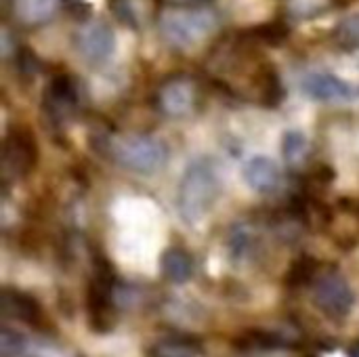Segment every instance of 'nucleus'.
Masks as SVG:
<instances>
[{
  "label": "nucleus",
  "mask_w": 359,
  "mask_h": 357,
  "mask_svg": "<svg viewBox=\"0 0 359 357\" xmlns=\"http://www.w3.org/2000/svg\"><path fill=\"white\" fill-rule=\"evenodd\" d=\"M25 347H27V339L21 332L8 326L0 330V357H19L25 351Z\"/></svg>",
  "instance_id": "nucleus-22"
},
{
  "label": "nucleus",
  "mask_w": 359,
  "mask_h": 357,
  "mask_svg": "<svg viewBox=\"0 0 359 357\" xmlns=\"http://www.w3.org/2000/svg\"><path fill=\"white\" fill-rule=\"evenodd\" d=\"M202 347L191 339H166L151 349V357H200Z\"/></svg>",
  "instance_id": "nucleus-20"
},
{
  "label": "nucleus",
  "mask_w": 359,
  "mask_h": 357,
  "mask_svg": "<svg viewBox=\"0 0 359 357\" xmlns=\"http://www.w3.org/2000/svg\"><path fill=\"white\" fill-rule=\"evenodd\" d=\"M236 345L242 347V349H278V347H286V341L280 339L273 332L255 330V332H248L242 339H238Z\"/></svg>",
  "instance_id": "nucleus-21"
},
{
  "label": "nucleus",
  "mask_w": 359,
  "mask_h": 357,
  "mask_svg": "<svg viewBox=\"0 0 359 357\" xmlns=\"http://www.w3.org/2000/svg\"><path fill=\"white\" fill-rule=\"evenodd\" d=\"M15 63L21 76H36L38 72V59L27 46H21L19 50H15Z\"/></svg>",
  "instance_id": "nucleus-23"
},
{
  "label": "nucleus",
  "mask_w": 359,
  "mask_h": 357,
  "mask_svg": "<svg viewBox=\"0 0 359 357\" xmlns=\"http://www.w3.org/2000/svg\"><path fill=\"white\" fill-rule=\"evenodd\" d=\"M114 164L135 175H156L164 168L168 160V147L154 135L143 133H126L118 137H107L103 145H99Z\"/></svg>",
  "instance_id": "nucleus-3"
},
{
  "label": "nucleus",
  "mask_w": 359,
  "mask_h": 357,
  "mask_svg": "<svg viewBox=\"0 0 359 357\" xmlns=\"http://www.w3.org/2000/svg\"><path fill=\"white\" fill-rule=\"evenodd\" d=\"M74 48L88 65H103L116 48L114 29L105 21L86 19L74 34Z\"/></svg>",
  "instance_id": "nucleus-8"
},
{
  "label": "nucleus",
  "mask_w": 359,
  "mask_h": 357,
  "mask_svg": "<svg viewBox=\"0 0 359 357\" xmlns=\"http://www.w3.org/2000/svg\"><path fill=\"white\" fill-rule=\"evenodd\" d=\"M332 42L343 53L359 50V13H353L337 23L332 29Z\"/></svg>",
  "instance_id": "nucleus-19"
},
{
  "label": "nucleus",
  "mask_w": 359,
  "mask_h": 357,
  "mask_svg": "<svg viewBox=\"0 0 359 357\" xmlns=\"http://www.w3.org/2000/svg\"><path fill=\"white\" fill-rule=\"evenodd\" d=\"M63 0H13V15L25 27L44 25L50 21Z\"/></svg>",
  "instance_id": "nucleus-15"
},
{
  "label": "nucleus",
  "mask_w": 359,
  "mask_h": 357,
  "mask_svg": "<svg viewBox=\"0 0 359 357\" xmlns=\"http://www.w3.org/2000/svg\"><path fill=\"white\" fill-rule=\"evenodd\" d=\"M2 314L6 318H13L34 328L44 326V311L40 303L32 295L21 290H13V288L2 290Z\"/></svg>",
  "instance_id": "nucleus-12"
},
{
  "label": "nucleus",
  "mask_w": 359,
  "mask_h": 357,
  "mask_svg": "<svg viewBox=\"0 0 359 357\" xmlns=\"http://www.w3.org/2000/svg\"><path fill=\"white\" fill-rule=\"evenodd\" d=\"M219 27V15L202 4H172L158 17V29L166 44L189 50L210 38Z\"/></svg>",
  "instance_id": "nucleus-2"
},
{
  "label": "nucleus",
  "mask_w": 359,
  "mask_h": 357,
  "mask_svg": "<svg viewBox=\"0 0 359 357\" xmlns=\"http://www.w3.org/2000/svg\"><path fill=\"white\" fill-rule=\"evenodd\" d=\"M80 105L78 84L67 74H57L48 80L42 93V112L53 126H61L76 114Z\"/></svg>",
  "instance_id": "nucleus-9"
},
{
  "label": "nucleus",
  "mask_w": 359,
  "mask_h": 357,
  "mask_svg": "<svg viewBox=\"0 0 359 357\" xmlns=\"http://www.w3.org/2000/svg\"><path fill=\"white\" fill-rule=\"evenodd\" d=\"M282 156L290 168H299L305 164L309 156V141L301 130H286L282 135Z\"/></svg>",
  "instance_id": "nucleus-17"
},
{
  "label": "nucleus",
  "mask_w": 359,
  "mask_h": 357,
  "mask_svg": "<svg viewBox=\"0 0 359 357\" xmlns=\"http://www.w3.org/2000/svg\"><path fill=\"white\" fill-rule=\"evenodd\" d=\"M67 4H72V6H80L82 4V0H65Z\"/></svg>",
  "instance_id": "nucleus-27"
},
{
  "label": "nucleus",
  "mask_w": 359,
  "mask_h": 357,
  "mask_svg": "<svg viewBox=\"0 0 359 357\" xmlns=\"http://www.w3.org/2000/svg\"><path fill=\"white\" fill-rule=\"evenodd\" d=\"M290 29L284 21H269V23H261L257 27H250L248 32L242 34L244 40H248L250 44H265V46H280L282 42H286Z\"/></svg>",
  "instance_id": "nucleus-16"
},
{
  "label": "nucleus",
  "mask_w": 359,
  "mask_h": 357,
  "mask_svg": "<svg viewBox=\"0 0 359 357\" xmlns=\"http://www.w3.org/2000/svg\"><path fill=\"white\" fill-rule=\"evenodd\" d=\"M252 84H255V99L263 105V107H278L282 105L286 90L282 84V78L278 74V69L273 67V63L263 61L255 76H252Z\"/></svg>",
  "instance_id": "nucleus-13"
},
{
  "label": "nucleus",
  "mask_w": 359,
  "mask_h": 357,
  "mask_svg": "<svg viewBox=\"0 0 359 357\" xmlns=\"http://www.w3.org/2000/svg\"><path fill=\"white\" fill-rule=\"evenodd\" d=\"M221 196V177L212 158L202 156L187 164L177 187V208L187 225L202 223Z\"/></svg>",
  "instance_id": "nucleus-1"
},
{
  "label": "nucleus",
  "mask_w": 359,
  "mask_h": 357,
  "mask_svg": "<svg viewBox=\"0 0 359 357\" xmlns=\"http://www.w3.org/2000/svg\"><path fill=\"white\" fill-rule=\"evenodd\" d=\"M309 187L311 189H326L334 181V170L328 164H318L309 175H307Z\"/></svg>",
  "instance_id": "nucleus-24"
},
{
  "label": "nucleus",
  "mask_w": 359,
  "mask_h": 357,
  "mask_svg": "<svg viewBox=\"0 0 359 357\" xmlns=\"http://www.w3.org/2000/svg\"><path fill=\"white\" fill-rule=\"evenodd\" d=\"M242 179L252 191L271 196L282 187V168L267 156H255L244 164Z\"/></svg>",
  "instance_id": "nucleus-11"
},
{
  "label": "nucleus",
  "mask_w": 359,
  "mask_h": 357,
  "mask_svg": "<svg viewBox=\"0 0 359 357\" xmlns=\"http://www.w3.org/2000/svg\"><path fill=\"white\" fill-rule=\"evenodd\" d=\"M175 4H196V2H200V0H172Z\"/></svg>",
  "instance_id": "nucleus-26"
},
{
  "label": "nucleus",
  "mask_w": 359,
  "mask_h": 357,
  "mask_svg": "<svg viewBox=\"0 0 359 357\" xmlns=\"http://www.w3.org/2000/svg\"><path fill=\"white\" fill-rule=\"evenodd\" d=\"M160 269H162V276L172 282V284H185L194 278V271H196V265H194V259L191 255L185 250V248H179V246H172V248H166L160 257Z\"/></svg>",
  "instance_id": "nucleus-14"
},
{
  "label": "nucleus",
  "mask_w": 359,
  "mask_h": 357,
  "mask_svg": "<svg viewBox=\"0 0 359 357\" xmlns=\"http://www.w3.org/2000/svg\"><path fill=\"white\" fill-rule=\"evenodd\" d=\"M301 90L311 101H320V103H341V101H351L355 97V88L349 82L328 72L307 74L301 80Z\"/></svg>",
  "instance_id": "nucleus-10"
},
{
  "label": "nucleus",
  "mask_w": 359,
  "mask_h": 357,
  "mask_svg": "<svg viewBox=\"0 0 359 357\" xmlns=\"http://www.w3.org/2000/svg\"><path fill=\"white\" fill-rule=\"evenodd\" d=\"M318 274H320L318 261H316L313 257H309V255H303V257H299V259L290 265V269H288L284 282H286L288 288H303V286L313 284L316 278H318Z\"/></svg>",
  "instance_id": "nucleus-18"
},
{
  "label": "nucleus",
  "mask_w": 359,
  "mask_h": 357,
  "mask_svg": "<svg viewBox=\"0 0 359 357\" xmlns=\"http://www.w3.org/2000/svg\"><path fill=\"white\" fill-rule=\"evenodd\" d=\"M313 303L328 318L343 320L353 309L355 297L349 282L337 269H328L318 274L313 282Z\"/></svg>",
  "instance_id": "nucleus-6"
},
{
  "label": "nucleus",
  "mask_w": 359,
  "mask_h": 357,
  "mask_svg": "<svg viewBox=\"0 0 359 357\" xmlns=\"http://www.w3.org/2000/svg\"><path fill=\"white\" fill-rule=\"evenodd\" d=\"M347 356H349V357H359V341H355V343H353V345L349 347Z\"/></svg>",
  "instance_id": "nucleus-25"
},
{
  "label": "nucleus",
  "mask_w": 359,
  "mask_h": 357,
  "mask_svg": "<svg viewBox=\"0 0 359 357\" xmlns=\"http://www.w3.org/2000/svg\"><path fill=\"white\" fill-rule=\"evenodd\" d=\"M200 90L189 76H170L156 90V107L168 118H185L198 109Z\"/></svg>",
  "instance_id": "nucleus-7"
},
{
  "label": "nucleus",
  "mask_w": 359,
  "mask_h": 357,
  "mask_svg": "<svg viewBox=\"0 0 359 357\" xmlns=\"http://www.w3.org/2000/svg\"><path fill=\"white\" fill-rule=\"evenodd\" d=\"M88 324L95 332H109L116 324V276L103 257H95V274L86 288Z\"/></svg>",
  "instance_id": "nucleus-4"
},
{
  "label": "nucleus",
  "mask_w": 359,
  "mask_h": 357,
  "mask_svg": "<svg viewBox=\"0 0 359 357\" xmlns=\"http://www.w3.org/2000/svg\"><path fill=\"white\" fill-rule=\"evenodd\" d=\"M40 149L34 133L27 126H15L2 141V177L4 183L29 177L38 166Z\"/></svg>",
  "instance_id": "nucleus-5"
}]
</instances>
